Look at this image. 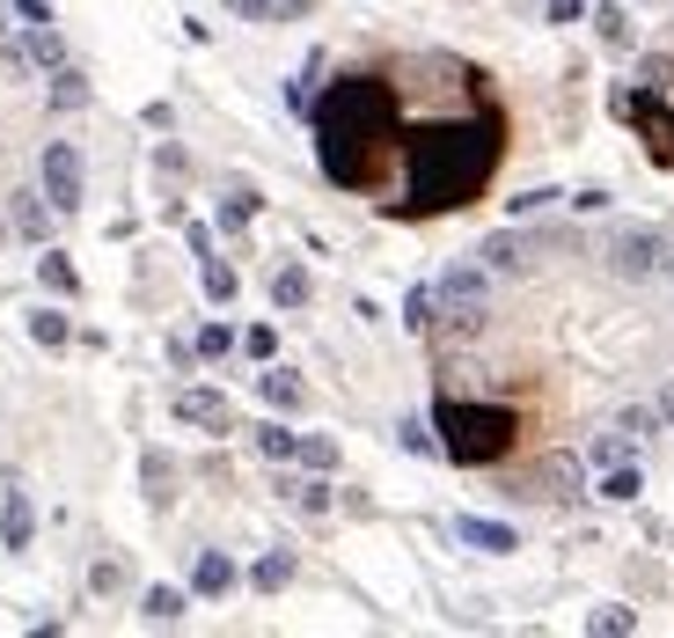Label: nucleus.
Here are the masks:
<instances>
[{"label": "nucleus", "instance_id": "19", "mask_svg": "<svg viewBox=\"0 0 674 638\" xmlns=\"http://www.w3.org/2000/svg\"><path fill=\"white\" fill-rule=\"evenodd\" d=\"M271 301H279V309H309V301H315L309 265H287V271H279V279H271Z\"/></svg>", "mask_w": 674, "mask_h": 638}, {"label": "nucleus", "instance_id": "4", "mask_svg": "<svg viewBox=\"0 0 674 638\" xmlns=\"http://www.w3.org/2000/svg\"><path fill=\"white\" fill-rule=\"evenodd\" d=\"M484 301H491V271L484 265H469V257H462V265H448L433 279V330L440 338H477L484 323Z\"/></svg>", "mask_w": 674, "mask_h": 638}, {"label": "nucleus", "instance_id": "12", "mask_svg": "<svg viewBox=\"0 0 674 638\" xmlns=\"http://www.w3.org/2000/svg\"><path fill=\"white\" fill-rule=\"evenodd\" d=\"M235 558L228 550H198V565H191V594H206V602H220V594H235Z\"/></svg>", "mask_w": 674, "mask_h": 638}, {"label": "nucleus", "instance_id": "17", "mask_svg": "<svg viewBox=\"0 0 674 638\" xmlns=\"http://www.w3.org/2000/svg\"><path fill=\"white\" fill-rule=\"evenodd\" d=\"M198 287H206V301H213V309H228V301H235V265L206 250V257H198Z\"/></svg>", "mask_w": 674, "mask_h": 638}, {"label": "nucleus", "instance_id": "39", "mask_svg": "<svg viewBox=\"0 0 674 638\" xmlns=\"http://www.w3.org/2000/svg\"><path fill=\"white\" fill-rule=\"evenodd\" d=\"M638 74H646V89H674V59H667V51H646Z\"/></svg>", "mask_w": 674, "mask_h": 638}, {"label": "nucleus", "instance_id": "13", "mask_svg": "<svg viewBox=\"0 0 674 638\" xmlns=\"http://www.w3.org/2000/svg\"><path fill=\"white\" fill-rule=\"evenodd\" d=\"M477 265H484V271H499V279H506V271H521V265H528V235H521V228H499V235H484Z\"/></svg>", "mask_w": 674, "mask_h": 638}, {"label": "nucleus", "instance_id": "21", "mask_svg": "<svg viewBox=\"0 0 674 638\" xmlns=\"http://www.w3.org/2000/svg\"><path fill=\"white\" fill-rule=\"evenodd\" d=\"M184 610H191V602H184V588H147V594H140V616H147V624H184Z\"/></svg>", "mask_w": 674, "mask_h": 638}, {"label": "nucleus", "instance_id": "14", "mask_svg": "<svg viewBox=\"0 0 674 638\" xmlns=\"http://www.w3.org/2000/svg\"><path fill=\"white\" fill-rule=\"evenodd\" d=\"M257 396H265L271 411H301V404H309V390H301V374H293V368H265V374H257Z\"/></svg>", "mask_w": 674, "mask_h": 638}, {"label": "nucleus", "instance_id": "7", "mask_svg": "<svg viewBox=\"0 0 674 638\" xmlns=\"http://www.w3.org/2000/svg\"><path fill=\"white\" fill-rule=\"evenodd\" d=\"M528 491H535V499H550V507H572L579 491H586V463H579V455H565V448H550V455L535 463Z\"/></svg>", "mask_w": 674, "mask_h": 638}, {"label": "nucleus", "instance_id": "10", "mask_svg": "<svg viewBox=\"0 0 674 638\" xmlns=\"http://www.w3.org/2000/svg\"><path fill=\"white\" fill-rule=\"evenodd\" d=\"M0 213H8V228H15V235H30V243H45V235H51V198H45V184H37V192H8V206H0Z\"/></svg>", "mask_w": 674, "mask_h": 638}, {"label": "nucleus", "instance_id": "11", "mask_svg": "<svg viewBox=\"0 0 674 638\" xmlns=\"http://www.w3.org/2000/svg\"><path fill=\"white\" fill-rule=\"evenodd\" d=\"M455 536L469 543V550H484V558H506V550H521V536L506 529V521H484V514H462Z\"/></svg>", "mask_w": 674, "mask_h": 638}, {"label": "nucleus", "instance_id": "22", "mask_svg": "<svg viewBox=\"0 0 674 638\" xmlns=\"http://www.w3.org/2000/svg\"><path fill=\"white\" fill-rule=\"evenodd\" d=\"M23 51H30V67H67V45H59V30H51V23H30Z\"/></svg>", "mask_w": 674, "mask_h": 638}, {"label": "nucleus", "instance_id": "46", "mask_svg": "<svg viewBox=\"0 0 674 638\" xmlns=\"http://www.w3.org/2000/svg\"><path fill=\"white\" fill-rule=\"evenodd\" d=\"M660 418H674V390H660Z\"/></svg>", "mask_w": 674, "mask_h": 638}, {"label": "nucleus", "instance_id": "27", "mask_svg": "<svg viewBox=\"0 0 674 638\" xmlns=\"http://www.w3.org/2000/svg\"><path fill=\"white\" fill-rule=\"evenodd\" d=\"M249 221H257V192H249V184H235V192L220 198V228H228V235H242Z\"/></svg>", "mask_w": 674, "mask_h": 638}, {"label": "nucleus", "instance_id": "40", "mask_svg": "<svg viewBox=\"0 0 674 638\" xmlns=\"http://www.w3.org/2000/svg\"><path fill=\"white\" fill-rule=\"evenodd\" d=\"M242 352H249V360H271V352H279V330H271V323H257V330L242 338Z\"/></svg>", "mask_w": 674, "mask_h": 638}, {"label": "nucleus", "instance_id": "2", "mask_svg": "<svg viewBox=\"0 0 674 638\" xmlns=\"http://www.w3.org/2000/svg\"><path fill=\"white\" fill-rule=\"evenodd\" d=\"M315 118V162L337 192H374L388 154H404V103L396 81L382 74H345L309 103Z\"/></svg>", "mask_w": 674, "mask_h": 638}, {"label": "nucleus", "instance_id": "5", "mask_svg": "<svg viewBox=\"0 0 674 638\" xmlns=\"http://www.w3.org/2000/svg\"><path fill=\"white\" fill-rule=\"evenodd\" d=\"M660 250H667V235L646 221H616L602 235V265L616 271V279H660Z\"/></svg>", "mask_w": 674, "mask_h": 638}, {"label": "nucleus", "instance_id": "26", "mask_svg": "<svg viewBox=\"0 0 674 638\" xmlns=\"http://www.w3.org/2000/svg\"><path fill=\"white\" fill-rule=\"evenodd\" d=\"M51 111H89V81L73 67H51Z\"/></svg>", "mask_w": 674, "mask_h": 638}, {"label": "nucleus", "instance_id": "3", "mask_svg": "<svg viewBox=\"0 0 674 638\" xmlns=\"http://www.w3.org/2000/svg\"><path fill=\"white\" fill-rule=\"evenodd\" d=\"M433 433L448 463L491 469L521 448V411L513 404H484V396H433Z\"/></svg>", "mask_w": 674, "mask_h": 638}, {"label": "nucleus", "instance_id": "28", "mask_svg": "<svg viewBox=\"0 0 674 638\" xmlns=\"http://www.w3.org/2000/svg\"><path fill=\"white\" fill-rule=\"evenodd\" d=\"M30 338L45 345V352H59V345H67V338H73V323H67V316H59V309H30Z\"/></svg>", "mask_w": 674, "mask_h": 638}, {"label": "nucleus", "instance_id": "43", "mask_svg": "<svg viewBox=\"0 0 674 638\" xmlns=\"http://www.w3.org/2000/svg\"><path fill=\"white\" fill-rule=\"evenodd\" d=\"M15 15L23 23H51V0H15Z\"/></svg>", "mask_w": 674, "mask_h": 638}, {"label": "nucleus", "instance_id": "16", "mask_svg": "<svg viewBox=\"0 0 674 638\" xmlns=\"http://www.w3.org/2000/svg\"><path fill=\"white\" fill-rule=\"evenodd\" d=\"M249 588L257 594H287L293 588V550H265V558L249 565Z\"/></svg>", "mask_w": 674, "mask_h": 638}, {"label": "nucleus", "instance_id": "9", "mask_svg": "<svg viewBox=\"0 0 674 638\" xmlns=\"http://www.w3.org/2000/svg\"><path fill=\"white\" fill-rule=\"evenodd\" d=\"M168 411L184 418V426H198V433H228V426H235V411H228V396L220 390H176V404H168Z\"/></svg>", "mask_w": 674, "mask_h": 638}, {"label": "nucleus", "instance_id": "29", "mask_svg": "<svg viewBox=\"0 0 674 638\" xmlns=\"http://www.w3.org/2000/svg\"><path fill=\"white\" fill-rule=\"evenodd\" d=\"M638 491H646V477H638V469H630V463L602 469V499H608V507H630V499H638Z\"/></svg>", "mask_w": 674, "mask_h": 638}, {"label": "nucleus", "instance_id": "38", "mask_svg": "<svg viewBox=\"0 0 674 638\" xmlns=\"http://www.w3.org/2000/svg\"><path fill=\"white\" fill-rule=\"evenodd\" d=\"M228 15H242V23H279V0H228Z\"/></svg>", "mask_w": 674, "mask_h": 638}, {"label": "nucleus", "instance_id": "8", "mask_svg": "<svg viewBox=\"0 0 674 638\" xmlns=\"http://www.w3.org/2000/svg\"><path fill=\"white\" fill-rule=\"evenodd\" d=\"M0 543L8 550H30L37 543V507H30V491L15 469H0Z\"/></svg>", "mask_w": 674, "mask_h": 638}, {"label": "nucleus", "instance_id": "6", "mask_svg": "<svg viewBox=\"0 0 674 638\" xmlns=\"http://www.w3.org/2000/svg\"><path fill=\"white\" fill-rule=\"evenodd\" d=\"M45 198H51V213L67 221V213H81V198H89V162H81V148L73 140H51L45 148Z\"/></svg>", "mask_w": 674, "mask_h": 638}, {"label": "nucleus", "instance_id": "24", "mask_svg": "<svg viewBox=\"0 0 674 638\" xmlns=\"http://www.w3.org/2000/svg\"><path fill=\"white\" fill-rule=\"evenodd\" d=\"M293 463L330 477V469H337V441H330V433H301V441H293Z\"/></svg>", "mask_w": 674, "mask_h": 638}, {"label": "nucleus", "instance_id": "25", "mask_svg": "<svg viewBox=\"0 0 674 638\" xmlns=\"http://www.w3.org/2000/svg\"><path fill=\"white\" fill-rule=\"evenodd\" d=\"M586 631H594V638H630V631H638V610H624V602L586 610Z\"/></svg>", "mask_w": 674, "mask_h": 638}, {"label": "nucleus", "instance_id": "33", "mask_svg": "<svg viewBox=\"0 0 674 638\" xmlns=\"http://www.w3.org/2000/svg\"><path fill=\"white\" fill-rule=\"evenodd\" d=\"M315 74H323V51H309V67H301V81H287V111H309V103H315V89H309Z\"/></svg>", "mask_w": 674, "mask_h": 638}, {"label": "nucleus", "instance_id": "20", "mask_svg": "<svg viewBox=\"0 0 674 638\" xmlns=\"http://www.w3.org/2000/svg\"><path fill=\"white\" fill-rule=\"evenodd\" d=\"M630 448H638V441H630L624 426H608V433H594V441H586V463H594V469H616V463H630Z\"/></svg>", "mask_w": 674, "mask_h": 638}, {"label": "nucleus", "instance_id": "15", "mask_svg": "<svg viewBox=\"0 0 674 638\" xmlns=\"http://www.w3.org/2000/svg\"><path fill=\"white\" fill-rule=\"evenodd\" d=\"M287 499H293V507H301V514H309V521H323V514H330V507H337V485H330V477H323V469H309L301 485H287Z\"/></svg>", "mask_w": 674, "mask_h": 638}, {"label": "nucleus", "instance_id": "30", "mask_svg": "<svg viewBox=\"0 0 674 638\" xmlns=\"http://www.w3.org/2000/svg\"><path fill=\"white\" fill-rule=\"evenodd\" d=\"M37 279H45L51 294H81V271H73L67 257H37Z\"/></svg>", "mask_w": 674, "mask_h": 638}, {"label": "nucleus", "instance_id": "23", "mask_svg": "<svg viewBox=\"0 0 674 638\" xmlns=\"http://www.w3.org/2000/svg\"><path fill=\"white\" fill-rule=\"evenodd\" d=\"M594 37H602L608 51H630V15L616 8V0H602V8H594Z\"/></svg>", "mask_w": 674, "mask_h": 638}, {"label": "nucleus", "instance_id": "37", "mask_svg": "<svg viewBox=\"0 0 674 638\" xmlns=\"http://www.w3.org/2000/svg\"><path fill=\"white\" fill-rule=\"evenodd\" d=\"M616 426H624L630 441H652V433H660L667 418H660V404H652V411H624V418H616Z\"/></svg>", "mask_w": 674, "mask_h": 638}, {"label": "nucleus", "instance_id": "1", "mask_svg": "<svg viewBox=\"0 0 674 638\" xmlns=\"http://www.w3.org/2000/svg\"><path fill=\"white\" fill-rule=\"evenodd\" d=\"M499 154H506V118L491 96H477L455 118L404 132V198H388V221H433V213L469 206L491 184Z\"/></svg>", "mask_w": 674, "mask_h": 638}, {"label": "nucleus", "instance_id": "31", "mask_svg": "<svg viewBox=\"0 0 674 638\" xmlns=\"http://www.w3.org/2000/svg\"><path fill=\"white\" fill-rule=\"evenodd\" d=\"M293 441H301V433H287L279 418H271V426H257V455H271V463H293Z\"/></svg>", "mask_w": 674, "mask_h": 638}, {"label": "nucleus", "instance_id": "32", "mask_svg": "<svg viewBox=\"0 0 674 638\" xmlns=\"http://www.w3.org/2000/svg\"><path fill=\"white\" fill-rule=\"evenodd\" d=\"M191 345H198V360H228V352H235V330H228V323H206Z\"/></svg>", "mask_w": 674, "mask_h": 638}, {"label": "nucleus", "instance_id": "18", "mask_svg": "<svg viewBox=\"0 0 674 638\" xmlns=\"http://www.w3.org/2000/svg\"><path fill=\"white\" fill-rule=\"evenodd\" d=\"M140 485H147V499H154V507H168V499H176V491H168V485H176V463H168L162 448H147V455H140Z\"/></svg>", "mask_w": 674, "mask_h": 638}, {"label": "nucleus", "instance_id": "34", "mask_svg": "<svg viewBox=\"0 0 674 638\" xmlns=\"http://www.w3.org/2000/svg\"><path fill=\"white\" fill-rule=\"evenodd\" d=\"M396 441H404L410 455H433V448H440V433L426 426V418H404V426H396Z\"/></svg>", "mask_w": 674, "mask_h": 638}, {"label": "nucleus", "instance_id": "47", "mask_svg": "<svg viewBox=\"0 0 674 638\" xmlns=\"http://www.w3.org/2000/svg\"><path fill=\"white\" fill-rule=\"evenodd\" d=\"M0 235H8V213H0Z\"/></svg>", "mask_w": 674, "mask_h": 638}, {"label": "nucleus", "instance_id": "45", "mask_svg": "<svg viewBox=\"0 0 674 638\" xmlns=\"http://www.w3.org/2000/svg\"><path fill=\"white\" fill-rule=\"evenodd\" d=\"M660 279H667V294H674V243L660 250Z\"/></svg>", "mask_w": 674, "mask_h": 638}, {"label": "nucleus", "instance_id": "44", "mask_svg": "<svg viewBox=\"0 0 674 638\" xmlns=\"http://www.w3.org/2000/svg\"><path fill=\"white\" fill-rule=\"evenodd\" d=\"M586 15V0H550V23H579Z\"/></svg>", "mask_w": 674, "mask_h": 638}, {"label": "nucleus", "instance_id": "36", "mask_svg": "<svg viewBox=\"0 0 674 638\" xmlns=\"http://www.w3.org/2000/svg\"><path fill=\"white\" fill-rule=\"evenodd\" d=\"M565 192H550V184H535V192H521V198H506L513 206V221H528V213H543V206H557Z\"/></svg>", "mask_w": 674, "mask_h": 638}, {"label": "nucleus", "instance_id": "42", "mask_svg": "<svg viewBox=\"0 0 674 638\" xmlns=\"http://www.w3.org/2000/svg\"><path fill=\"white\" fill-rule=\"evenodd\" d=\"M184 243H191V257H206V250H213V228L191 221V228H184Z\"/></svg>", "mask_w": 674, "mask_h": 638}, {"label": "nucleus", "instance_id": "41", "mask_svg": "<svg viewBox=\"0 0 674 638\" xmlns=\"http://www.w3.org/2000/svg\"><path fill=\"white\" fill-rule=\"evenodd\" d=\"M118 580H125V565H118V558H96V572H89V588H96V594H111Z\"/></svg>", "mask_w": 674, "mask_h": 638}, {"label": "nucleus", "instance_id": "35", "mask_svg": "<svg viewBox=\"0 0 674 638\" xmlns=\"http://www.w3.org/2000/svg\"><path fill=\"white\" fill-rule=\"evenodd\" d=\"M404 323L410 330H433V287H410L404 294Z\"/></svg>", "mask_w": 674, "mask_h": 638}]
</instances>
